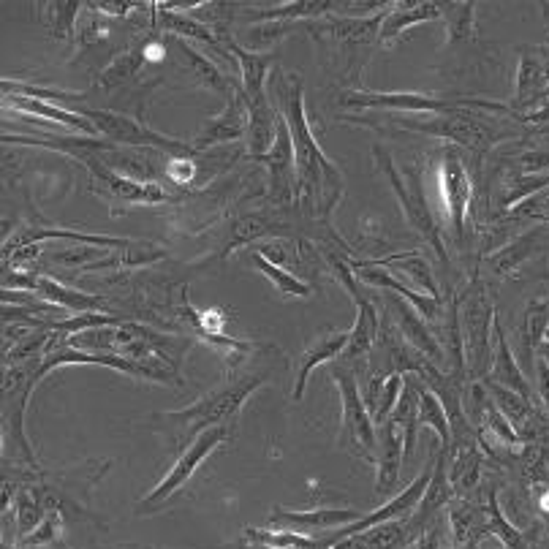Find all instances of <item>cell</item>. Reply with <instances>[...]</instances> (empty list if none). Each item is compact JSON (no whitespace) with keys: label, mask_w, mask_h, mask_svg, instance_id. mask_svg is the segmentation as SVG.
Here are the masks:
<instances>
[{"label":"cell","mask_w":549,"mask_h":549,"mask_svg":"<svg viewBox=\"0 0 549 549\" xmlns=\"http://www.w3.org/2000/svg\"><path fill=\"white\" fill-rule=\"evenodd\" d=\"M484 424L490 427V433L498 438V441H503V444H520V435H517V430H514V424L503 416V411L498 408L495 403H487V408H484V414H482Z\"/></svg>","instance_id":"44"},{"label":"cell","mask_w":549,"mask_h":549,"mask_svg":"<svg viewBox=\"0 0 549 549\" xmlns=\"http://www.w3.org/2000/svg\"><path fill=\"white\" fill-rule=\"evenodd\" d=\"M30 294H36L41 302H49V305L71 310L74 316H77V313H106V297L68 289V286L58 283L55 278H49V275H36V283H33V291H30Z\"/></svg>","instance_id":"24"},{"label":"cell","mask_w":549,"mask_h":549,"mask_svg":"<svg viewBox=\"0 0 549 549\" xmlns=\"http://www.w3.org/2000/svg\"><path fill=\"white\" fill-rule=\"evenodd\" d=\"M365 514L354 509H310V511H286L275 509L270 514V525L275 530H291V533H316V530H335L340 525H354Z\"/></svg>","instance_id":"18"},{"label":"cell","mask_w":549,"mask_h":549,"mask_svg":"<svg viewBox=\"0 0 549 549\" xmlns=\"http://www.w3.org/2000/svg\"><path fill=\"white\" fill-rule=\"evenodd\" d=\"M340 3H332V0H297V3H286V6H278V9H261V11H245L242 17L253 22H297V20H310V17H324L329 11L338 9Z\"/></svg>","instance_id":"29"},{"label":"cell","mask_w":549,"mask_h":549,"mask_svg":"<svg viewBox=\"0 0 549 549\" xmlns=\"http://www.w3.org/2000/svg\"><path fill=\"white\" fill-rule=\"evenodd\" d=\"M332 381L340 392V446L357 457L376 460L378 433L373 414L367 408L365 397L359 392L357 378L343 365L332 367Z\"/></svg>","instance_id":"3"},{"label":"cell","mask_w":549,"mask_h":549,"mask_svg":"<svg viewBox=\"0 0 549 549\" xmlns=\"http://www.w3.org/2000/svg\"><path fill=\"white\" fill-rule=\"evenodd\" d=\"M492 340H495V346L498 348H495V354H492L490 381L506 386L511 392H517L520 397H525L528 403H533V389H530V384L525 381V376H522L520 365H517V359L511 354L509 340L503 335L498 316H495V324H492Z\"/></svg>","instance_id":"25"},{"label":"cell","mask_w":549,"mask_h":549,"mask_svg":"<svg viewBox=\"0 0 549 549\" xmlns=\"http://www.w3.org/2000/svg\"><path fill=\"white\" fill-rule=\"evenodd\" d=\"M166 180H172L174 185H193L199 180V164L196 155L191 158H169L166 166Z\"/></svg>","instance_id":"47"},{"label":"cell","mask_w":549,"mask_h":549,"mask_svg":"<svg viewBox=\"0 0 549 549\" xmlns=\"http://www.w3.org/2000/svg\"><path fill=\"white\" fill-rule=\"evenodd\" d=\"M145 63H147L145 44L139 41V44H134V47H128L126 52H120V55H117V58L104 68V74H101V79H98V85L101 87L128 85V79H134L136 74L142 71Z\"/></svg>","instance_id":"34"},{"label":"cell","mask_w":549,"mask_h":549,"mask_svg":"<svg viewBox=\"0 0 549 549\" xmlns=\"http://www.w3.org/2000/svg\"><path fill=\"white\" fill-rule=\"evenodd\" d=\"M541 549H549V539H547V541H544V547H541Z\"/></svg>","instance_id":"52"},{"label":"cell","mask_w":549,"mask_h":549,"mask_svg":"<svg viewBox=\"0 0 549 549\" xmlns=\"http://www.w3.org/2000/svg\"><path fill=\"white\" fill-rule=\"evenodd\" d=\"M44 517L47 514H44V501H41L39 492L33 490V487H25V490L17 492V528H20V539L39 528Z\"/></svg>","instance_id":"43"},{"label":"cell","mask_w":549,"mask_h":549,"mask_svg":"<svg viewBox=\"0 0 549 549\" xmlns=\"http://www.w3.org/2000/svg\"><path fill=\"white\" fill-rule=\"evenodd\" d=\"M405 528L400 522H384L376 528L362 530L357 536H348V539L338 541L335 547H357V549H400L405 544Z\"/></svg>","instance_id":"33"},{"label":"cell","mask_w":549,"mask_h":549,"mask_svg":"<svg viewBox=\"0 0 549 549\" xmlns=\"http://www.w3.org/2000/svg\"><path fill=\"white\" fill-rule=\"evenodd\" d=\"M264 381H267V373H251V376L240 378L234 384H226L210 392V395H204L199 403L180 408V411H164V414H155L150 419H153L158 430L169 427L177 446H191L196 435H202L210 427H221L223 422H229V419L240 414L242 405L248 403V397Z\"/></svg>","instance_id":"2"},{"label":"cell","mask_w":549,"mask_h":549,"mask_svg":"<svg viewBox=\"0 0 549 549\" xmlns=\"http://www.w3.org/2000/svg\"><path fill=\"white\" fill-rule=\"evenodd\" d=\"M544 49H547V55H549V47H544Z\"/></svg>","instance_id":"53"},{"label":"cell","mask_w":549,"mask_h":549,"mask_svg":"<svg viewBox=\"0 0 549 549\" xmlns=\"http://www.w3.org/2000/svg\"><path fill=\"white\" fill-rule=\"evenodd\" d=\"M60 533H63V517H60L58 509H49L44 522H41L39 528L28 533V536H22L20 544L25 547H39V544H52V541L58 539Z\"/></svg>","instance_id":"45"},{"label":"cell","mask_w":549,"mask_h":549,"mask_svg":"<svg viewBox=\"0 0 549 549\" xmlns=\"http://www.w3.org/2000/svg\"><path fill=\"white\" fill-rule=\"evenodd\" d=\"M286 232V226H280L272 215L267 212H253V215H242L237 218L232 226V234H229V242H226V251L229 253L240 245H248V242H256L259 237H267V234Z\"/></svg>","instance_id":"31"},{"label":"cell","mask_w":549,"mask_h":549,"mask_svg":"<svg viewBox=\"0 0 549 549\" xmlns=\"http://www.w3.org/2000/svg\"><path fill=\"white\" fill-rule=\"evenodd\" d=\"M351 270H354V275H357L362 283H367V286H376V289L381 291H395V294H400L405 302L414 305V310L424 318V321H438V318H441V299L405 289L403 283H397V280L389 275L386 267H376V264H370V261H357Z\"/></svg>","instance_id":"21"},{"label":"cell","mask_w":549,"mask_h":549,"mask_svg":"<svg viewBox=\"0 0 549 549\" xmlns=\"http://www.w3.org/2000/svg\"><path fill=\"white\" fill-rule=\"evenodd\" d=\"M82 164L90 172V191L101 196L104 202H123V204H164L180 202V193L172 188H164V183H136L131 177L112 172L109 166L98 161L96 155L82 158Z\"/></svg>","instance_id":"9"},{"label":"cell","mask_w":549,"mask_h":549,"mask_svg":"<svg viewBox=\"0 0 549 549\" xmlns=\"http://www.w3.org/2000/svg\"><path fill=\"white\" fill-rule=\"evenodd\" d=\"M395 123L405 131H419L427 136H441L449 142H457L460 147L484 153L487 147L495 142V131H492L482 117L473 115L468 109H452V112H441V115H427V120H405V117H395Z\"/></svg>","instance_id":"8"},{"label":"cell","mask_w":549,"mask_h":549,"mask_svg":"<svg viewBox=\"0 0 549 549\" xmlns=\"http://www.w3.org/2000/svg\"><path fill=\"white\" fill-rule=\"evenodd\" d=\"M346 346H348V332H329V335H321V338L313 340V343L302 351L297 381H294V400H302V397H305V386H308L310 373H313L318 365L329 362V359L343 357Z\"/></svg>","instance_id":"27"},{"label":"cell","mask_w":549,"mask_h":549,"mask_svg":"<svg viewBox=\"0 0 549 549\" xmlns=\"http://www.w3.org/2000/svg\"><path fill=\"white\" fill-rule=\"evenodd\" d=\"M384 267H395L397 272H403L405 278L414 280V286L419 289V294H427V297L438 299V286H435L433 270L427 267V261L419 259V256H411V253H403V256H392V259L381 261Z\"/></svg>","instance_id":"39"},{"label":"cell","mask_w":549,"mask_h":549,"mask_svg":"<svg viewBox=\"0 0 549 549\" xmlns=\"http://www.w3.org/2000/svg\"><path fill=\"white\" fill-rule=\"evenodd\" d=\"M166 44L174 47V52L180 55V68L188 71L196 87H207L212 93H221V96H234L229 79L223 77L221 68L215 60H210L207 55H202L199 49L193 47L188 39H180V36H169L166 33Z\"/></svg>","instance_id":"19"},{"label":"cell","mask_w":549,"mask_h":549,"mask_svg":"<svg viewBox=\"0 0 549 549\" xmlns=\"http://www.w3.org/2000/svg\"><path fill=\"white\" fill-rule=\"evenodd\" d=\"M82 117H87L93 126H96L98 136L112 142V145L123 147H155V150H164V153L174 155V158H191L196 155L193 145H185L180 139L164 136L147 128L145 123H139L134 117L120 115V112H101V109H82Z\"/></svg>","instance_id":"7"},{"label":"cell","mask_w":549,"mask_h":549,"mask_svg":"<svg viewBox=\"0 0 549 549\" xmlns=\"http://www.w3.org/2000/svg\"><path fill=\"white\" fill-rule=\"evenodd\" d=\"M490 520H492V530L501 536V541L506 544L509 549H528L525 547V541H522L520 530L511 528V522H506V517L501 514V509H498V503H495V498H490Z\"/></svg>","instance_id":"46"},{"label":"cell","mask_w":549,"mask_h":549,"mask_svg":"<svg viewBox=\"0 0 549 549\" xmlns=\"http://www.w3.org/2000/svg\"><path fill=\"white\" fill-rule=\"evenodd\" d=\"M484 386H487V392L492 395V403L501 408L503 416H506L511 424L528 422L530 416H533V403H528V400L517 395V392H511V389L495 384V381H487Z\"/></svg>","instance_id":"42"},{"label":"cell","mask_w":549,"mask_h":549,"mask_svg":"<svg viewBox=\"0 0 549 549\" xmlns=\"http://www.w3.org/2000/svg\"><path fill=\"white\" fill-rule=\"evenodd\" d=\"M536 370H539L541 397H544V405H547V411H549V362L547 359H539V362H536Z\"/></svg>","instance_id":"48"},{"label":"cell","mask_w":549,"mask_h":549,"mask_svg":"<svg viewBox=\"0 0 549 549\" xmlns=\"http://www.w3.org/2000/svg\"><path fill=\"white\" fill-rule=\"evenodd\" d=\"M405 460V433L395 422H386L378 427L376 449V492L386 495L395 490L397 476Z\"/></svg>","instance_id":"20"},{"label":"cell","mask_w":549,"mask_h":549,"mask_svg":"<svg viewBox=\"0 0 549 549\" xmlns=\"http://www.w3.org/2000/svg\"><path fill=\"white\" fill-rule=\"evenodd\" d=\"M463 310H460V329H463V348H465V367L471 376H484L487 367L492 365L490 340L492 324H495V308L484 286L476 280L471 291L463 297Z\"/></svg>","instance_id":"5"},{"label":"cell","mask_w":549,"mask_h":549,"mask_svg":"<svg viewBox=\"0 0 549 549\" xmlns=\"http://www.w3.org/2000/svg\"><path fill=\"white\" fill-rule=\"evenodd\" d=\"M3 106H6V109H9V106H14L20 115H39V117H44V120L58 123V126H66V128H71V131H79V134L98 136L96 126H93L87 117H82L79 112H71V109H60V106L49 104V101H41V98L14 96V93H9V96H3Z\"/></svg>","instance_id":"26"},{"label":"cell","mask_w":549,"mask_h":549,"mask_svg":"<svg viewBox=\"0 0 549 549\" xmlns=\"http://www.w3.org/2000/svg\"><path fill=\"white\" fill-rule=\"evenodd\" d=\"M270 90L275 96V109L289 128L291 145H294V161H297V185L299 202L313 218H329L343 196V172L332 164L327 153L318 147L316 136L310 131L308 115H305V85L299 74H272Z\"/></svg>","instance_id":"1"},{"label":"cell","mask_w":549,"mask_h":549,"mask_svg":"<svg viewBox=\"0 0 549 549\" xmlns=\"http://www.w3.org/2000/svg\"><path fill=\"white\" fill-rule=\"evenodd\" d=\"M386 308H392V318H395V332H400V338L408 343V346H414L419 354L430 359V362H441L446 357V351L438 346V340L433 338V332L427 327V321H424L419 313L414 310L411 302H405L400 294L395 291H386Z\"/></svg>","instance_id":"17"},{"label":"cell","mask_w":549,"mask_h":549,"mask_svg":"<svg viewBox=\"0 0 549 549\" xmlns=\"http://www.w3.org/2000/svg\"><path fill=\"white\" fill-rule=\"evenodd\" d=\"M479 476H482V454L476 452L473 446H465V449L457 452L452 476H449L452 490L457 492V495H468V492L479 484Z\"/></svg>","instance_id":"40"},{"label":"cell","mask_w":549,"mask_h":549,"mask_svg":"<svg viewBox=\"0 0 549 549\" xmlns=\"http://www.w3.org/2000/svg\"><path fill=\"white\" fill-rule=\"evenodd\" d=\"M441 196H444L446 212L452 218L454 234L463 240L465 234V218H468V210H471L473 199V183L471 174L465 169L463 158L454 153V147H446L444 158H441Z\"/></svg>","instance_id":"13"},{"label":"cell","mask_w":549,"mask_h":549,"mask_svg":"<svg viewBox=\"0 0 549 549\" xmlns=\"http://www.w3.org/2000/svg\"><path fill=\"white\" fill-rule=\"evenodd\" d=\"M248 128H251V115H248V104L242 98L240 90H234V96H229L221 115H215L202 126V131L193 139V150H212V147H223L237 139H248Z\"/></svg>","instance_id":"16"},{"label":"cell","mask_w":549,"mask_h":549,"mask_svg":"<svg viewBox=\"0 0 549 549\" xmlns=\"http://www.w3.org/2000/svg\"><path fill=\"white\" fill-rule=\"evenodd\" d=\"M229 441V430L226 427H210V430H204L202 435H196L193 438L191 446H185L183 454L177 457V463H172L169 473H166L161 482L155 484L153 490L147 492L142 501L136 503V514H153L164 506L169 498H172L174 492L180 490L188 479H191L196 468L210 457L218 446H223Z\"/></svg>","instance_id":"6"},{"label":"cell","mask_w":549,"mask_h":549,"mask_svg":"<svg viewBox=\"0 0 549 549\" xmlns=\"http://www.w3.org/2000/svg\"><path fill=\"white\" fill-rule=\"evenodd\" d=\"M549 85V55L544 49L522 47L520 66H517V85H514V101L520 106H530L541 101V93Z\"/></svg>","instance_id":"22"},{"label":"cell","mask_w":549,"mask_h":549,"mask_svg":"<svg viewBox=\"0 0 549 549\" xmlns=\"http://www.w3.org/2000/svg\"><path fill=\"white\" fill-rule=\"evenodd\" d=\"M446 22V47L476 39V3H438Z\"/></svg>","instance_id":"30"},{"label":"cell","mask_w":549,"mask_h":549,"mask_svg":"<svg viewBox=\"0 0 549 549\" xmlns=\"http://www.w3.org/2000/svg\"><path fill=\"white\" fill-rule=\"evenodd\" d=\"M430 20H441V6L438 3H430V0H416V3H403L400 0V3H389L378 44L381 47H392L411 25Z\"/></svg>","instance_id":"23"},{"label":"cell","mask_w":549,"mask_h":549,"mask_svg":"<svg viewBox=\"0 0 549 549\" xmlns=\"http://www.w3.org/2000/svg\"><path fill=\"white\" fill-rule=\"evenodd\" d=\"M492 549H498V547H492Z\"/></svg>","instance_id":"54"},{"label":"cell","mask_w":549,"mask_h":549,"mask_svg":"<svg viewBox=\"0 0 549 549\" xmlns=\"http://www.w3.org/2000/svg\"><path fill=\"white\" fill-rule=\"evenodd\" d=\"M253 161L267 166V202L286 207V204L297 199V161H294V145H291L289 128L283 123V117H280V131L275 145L259 158H253Z\"/></svg>","instance_id":"10"},{"label":"cell","mask_w":549,"mask_h":549,"mask_svg":"<svg viewBox=\"0 0 549 549\" xmlns=\"http://www.w3.org/2000/svg\"><path fill=\"white\" fill-rule=\"evenodd\" d=\"M340 106H365V109H392V112H414V115H441L460 109L452 98H435L424 93H381V90H346Z\"/></svg>","instance_id":"11"},{"label":"cell","mask_w":549,"mask_h":549,"mask_svg":"<svg viewBox=\"0 0 549 549\" xmlns=\"http://www.w3.org/2000/svg\"><path fill=\"white\" fill-rule=\"evenodd\" d=\"M41 17L47 22L49 33L55 39L71 41L74 39V22H77V14L82 11L85 3H77V0H66V3H39Z\"/></svg>","instance_id":"38"},{"label":"cell","mask_w":549,"mask_h":549,"mask_svg":"<svg viewBox=\"0 0 549 549\" xmlns=\"http://www.w3.org/2000/svg\"><path fill=\"white\" fill-rule=\"evenodd\" d=\"M544 226H536V229H530V232L520 234L517 240H511L509 245H503L501 251H495L490 256V270L492 275H498V278H506L511 272H517L525 264V261L533 256V253L539 251L541 237H544Z\"/></svg>","instance_id":"28"},{"label":"cell","mask_w":549,"mask_h":549,"mask_svg":"<svg viewBox=\"0 0 549 549\" xmlns=\"http://www.w3.org/2000/svg\"><path fill=\"white\" fill-rule=\"evenodd\" d=\"M251 261L256 270L264 272V275L270 278V283L280 291V294H286V297H299V299H308L310 294H313V286H310V283H305V280L297 278V275L286 272L280 264H272V261L267 259L261 251H251Z\"/></svg>","instance_id":"35"},{"label":"cell","mask_w":549,"mask_h":549,"mask_svg":"<svg viewBox=\"0 0 549 549\" xmlns=\"http://www.w3.org/2000/svg\"><path fill=\"white\" fill-rule=\"evenodd\" d=\"M541 98H544V101H549V85H547V90L541 93Z\"/></svg>","instance_id":"51"},{"label":"cell","mask_w":549,"mask_h":549,"mask_svg":"<svg viewBox=\"0 0 549 549\" xmlns=\"http://www.w3.org/2000/svg\"><path fill=\"white\" fill-rule=\"evenodd\" d=\"M373 155H376L378 169L384 172V177L389 180V185L395 188V196L400 199V207H403V215L408 226L414 229L419 237H422L430 248L435 251V256L449 264V256L444 251V242H441V232H438V223H435V215L430 210V204L424 202L422 183H419V174L411 172V180H405L403 174L397 172L395 164H392V155L386 153L384 147H373Z\"/></svg>","instance_id":"4"},{"label":"cell","mask_w":549,"mask_h":549,"mask_svg":"<svg viewBox=\"0 0 549 549\" xmlns=\"http://www.w3.org/2000/svg\"><path fill=\"white\" fill-rule=\"evenodd\" d=\"M384 20L386 9L378 11L376 17H329L324 22H308V33L318 44L332 41L346 49H365L381 36Z\"/></svg>","instance_id":"14"},{"label":"cell","mask_w":549,"mask_h":549,"mask_svg":"<svg viewBox=\"0 0 549 549\" xmlns=\"http://www.w3.org/2000/svg\"><path fill=\"white\" fill-rule=\"evenodd\" d=\"M522 166H525V169H549V153L522 155Z\"/></svg>","instance_id":"49"},{"label":"cell","mask_w":549,"mask_h":549,"mask_svg":"<svg viewBox=\"0 0 549 549\" xmlns=\"http://www.w3.org/2000/svg\"><path fill=\"white\" fill-rule=\"evenodd\" d=\"M433 463L435 460L427 463V468L416 476L414 482H411V487H405L403 492H397L395 498H389L384 506H378L376 511L365 514V517L354 522V525H346V528L340 530L338 536H335V544L348 539V536H357V533H362V530H370V528H376V525H384V522H395L400 520V517H408V514L422 503L424 492H427V487H430V479H433V471H435Z\"/></svg>","instance_id":"15"},{"label":"cell","mask_w":549,"mask_h":549,"mask_svg":"<svg viewBox=\"0 0 549 549\" xmlns=\"http://www.w3.org/2000/svg\"><path fill=\"white\" fill-rule=\"evenodd\" d=\"M539 509H541V511H547V514H549V490H544V492H541V498H539Z\"/></svg>","instance_id":"50"},{"label":"cell","mask_w":549,"mask_h":549,"mask_svg":"<svg viewBox=\"0 0 549 549\" xmlns=\"http://www.w3.org/2000/svg\"><path fill=\"white\" fill-rule=\"evenodd\" d=\"M446 457H449V452L441 446V452L435 454V471L433 479H430V487H427L422 503H419V506H422L419 514H416V520L419 522L427 520L435 509H441V506L452 498V482L446 479Z\"/></svg>","instance_id":"36"},{"label":"cell","mask_w":549,"mask_h":549,"mask_svg":"<svg viewBox=\"0 0 549 549\" xmlns=\"http://www.w3.org/2000/svg\"><path fill=\"white\" fill-rule=\"evenodd\" d=\"M549 332V297L530 299L525 316H522V338H525V351L533 354L541 343L547 340Z\"/></svg>","instance_id":"37"},{"label":"cell","mask_w":549,"mask_h":549,"mask_svg":"<svg viewBox=\"0 0 549 549\" xmlns=\"http://www.w3.org/2000/svg\"><path fill=\"white\" fill-rule=\"evenodd\" d=\"M248 539L259 541L267 549H327L329 541H316L291 533V530H253L248 528Z\"/></svg>","instance_id":"41"},{"label":"cell","mask_w":549,"mask_h":549,"mask_svg":"<svg viewBox=\"0 0 549 549\" xmlns=\"http://www.w3.org/2000/svg\"><path fill=\"white\" fill-rule=\"evenodd\" d=\"M422 427H433L446 452L452 449V422H449V414H446L441 397L430 392V389H422V400H419V411H416V433Z\"/></svg>","instance_id":"32"},{"label":"cell","mask_w":549,"mask_h":549,"mask_svg":"<svg viewBox=\"0 0 549 549\" xmlns=\"http://www.w3.org/2000/svg\"><path fill=\"white\" fill-rule=\"evenodd\" d=\"M98 161L109 166L112 172L131 177L136 183H161L166 177V166L169 158L174 155L155 150V147H123L112 145L101 155H96Z\"/></svg>","instance_id":"12"}]
</instances>
